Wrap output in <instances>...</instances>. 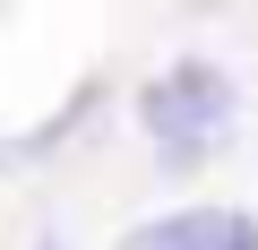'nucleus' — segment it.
Masks as SVG:
<instances>
[{"mask_svg": "<svg viewBox=\"0 0 258 250\" xmlns=\"http://www.w3.org/2000/svg\"><path fill=\"white\" fill-rule=\"evenodd\" d=\"M138 130L172 156V164H198L215 138H232V78L215 61H172L147 95H138Z\"/></svg>", "mask_w": 258, "mask_h": 250, "instance_id": "f257e3e1", "label": "nucleus"}, {"mask_svg": "<svg viewBox=\"0 0 258 250\" xmlns=\"http://www.w3.org/2000/svg\"><path fill=\"white\" fill-rule=\"evenodd\" d=\"M120 250H258V216H241V207H181V216L138 224Z\"/></svg>", "mask_w": 258, "mask_h": 250, "instance_id": "f03ea898", "label": "nucleus"}, {"mask_svg": "<svg viewBox=\"0 0 258 250\" xmlns=\"http://www.w3.org/2000/svg\"><path fill=\"white\" fill-rule=\"evenodd\" d=\"M43 250H60V241H43Z\"/></svg>", "mask_w": 258, "mask_h": 250, "instance_id": "7ed1b4c3", "label": "nucleus"}]
</instances>
